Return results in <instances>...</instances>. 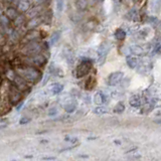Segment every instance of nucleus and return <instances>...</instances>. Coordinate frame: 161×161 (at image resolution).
I'll return each instance as SVG.
<instances>
[{"label":"nucleus","mask_w":161,"mask_h":161,"mask_svg":"<svg viewBox=\"0 0 161 161\" xmlns=\"http://www.w3.org/2000/svg\"><path fill=\"white\" fill-rule=\"evenodd\" d=\"M13 71L15 72V74L21 76L30 85H35L43 78V72H41L40 68L33 66L18 64L14 67Z\"/></svg>","instance_id":"nucleus-1"},{"label":"nucleus","mask_w":161,"mask_h":161,"mask_svg":"<svg viewBox=\"0 0 161 161\" xmlns=\"http://www.w3.org/2000/svg\"><path fill=\"white\" fill-rule=\"evenodd\" d=\"M9 80H3L0 83V113L5 114L11 110L10 100H9Z\"/></svg>","instance_id":"nucleus-2"},{"label":"nucleus","mask_w":161,"mask_h":161,"mask_svg":"<svg viewBox=\"0 0 161 161\" xmlns=\"http://www.w3.org/2000/svg\"><path fill=\"white\" fill-rule=\"evenodd\" d=\"M47 63V57L45 56L43 52L36 53L33 56H21L19 59V64H27V66H33L38 68H43Z\"/></svg>","instance_id":"nucleus-3"},{"label":"nucleus","mask_w":161,"mask_h":161,"mask_svg":"<svg viewBox=\"0 0 161 161\" xmlns=\"http://www.w3.org/2000/svg\"><path fill=\"white\" fill-rule=\"evenodd\" d=\"M44 51L43 49V41L38 40H32V41H28V43H22V47L20 48V52L21 56H33L36 55V53L43 52Z\"/></svg>","instance_id":"nucleus-4"},{"label":"nucleus","mask_w":161,"mask_h":161,"mask_svg":"<svg viewBox=\"0 0 161 161\" xmlns=\"http://www.w3.org/2000/svg\"><path fill=\"white\" fill-rule=\"evenodd\" d=\"M9 80L17 88L19 91H21L23 95H26L30 91V84H28L25 80H23L21 76H19L16 74H14L12 76V78H11Z\"/></svg>","instance_id":"nucleus-5"},{"label":"nucleus","mask_w":161,"mask_h":161,"mask_svg":"<svg viewBox=\"0 0 161 161\" xmlns=\"http://www.w3.org/2000/svg\"><path fill=\"white\" fill-rule=\"evenodd\" d=\"M24 97V95L22 94L21 91H19L16 87H15L12 83L10 82V86H9V100L10 103L12 106H15L19 104L21 102L22 98Z\"/></svg>","instance_id":"nucleus-6"},{"label":"nucleus","mask_w":161,"mask_h":161,"mask_svg":"<svg viewBox=\"0 0 161 161\" xmlns=\"http://www.w3.org/2000/svg\"><path fill=\"white\" fill-rule=\"evenodd\" d=\"M92 68V63L90 60H83L82 63H80L78 67H76V78H83V76H87L89 72H91Z\"/></svg>","instance_id":"nucleus-7"},{"label":"nucleus","mask_w":161,"mask_h":161,"mask_svg":"<svg viewBox=\"0 0 161 161\" xmlns=\"http://www.w3.org/2000/svg\"><path fill=\"white\" fill-rule=\"evenodd\" d=\"M40 33L36 31L35 29H28L27 31H25L23 35L21 36V44L28 43V41H32V40H38L40 39Z\"/></svg>","instance_id":"nucleus-8"},{"label":"nucleus","mask_w":161,"mask_h":161,"mask_svg":"<svg viewBox=\"0 0 161 161\" xmlns=\"http://www.w3.org/2000/svg\"><path fill=\"white\" fill-rule=\"evenodd\" d=\"M41 24H43V18H41V15H38V16L35 17H32V18H29L26 20L25 24H24V27L26 30L28 29H35L37 26H39Z\"/></svg>","instance_id":"nucleus-9"},{"label":"nucleus","mask_w":161,"mask_h":161,"mask_svg":"<svg viewBox=\"0 0 161 161\" xmlns=\"http://www.w3.org/2000/svg\"><path fill=\"white\" fill-rule=\"evenodd\" d=\"M124 78V74L122 72H112L108 78V85L111 87L117 86L121 83V80Z\"/></svg>","instance_id":"nucleus-10"},{"label":"nucleus","mask_w":161,"mask_h":161,"mask_svg":"<svg viewBox=\"0 0 161 161\" xmlns=\"http://www.w3.org/2000/svg\"><path fill=\"white\" fill-rule=\"evenodd\" d=\"M107 53H108V45H107V43H102L99 47V49H98L97 63H98L99 66H102V64L105 63Z\"/></svg>","instance_id":"nucleus-11"},{"label":"nucleus","mask_w":161,"mask_h":161,"mask_svg":"<svg viewBox=\"0 0 161 161\" xmlns=\"http://www.w3.org/2000/svg\"><path fill=\"white\" fill-rule=\"evenodd\" d=\"M26 20H27V18H26L25 14L24 13H19L18 16L16 18H14L12 21H11V24L15 28V29H19L21 27H23Z\"/></svg>","instance_id":"nucleus-12"},{"label":"nucleus","mask_w":161,"mask_h":161,"mask_svg":"<svg viewBox=\"0 0 161 161\" xmlns=\"http://www.w3.org/2000/svg\"><path fill=\"white\" fill-rule=\"evenodd\" d=\"M19 13L20 12L16 9L15 6H6L4 8V15L6 17H8L11 21H12L14 18H16Z\"/></svg>","instance_id":"nucleus-13"},{"label":"nucleus","mask_w":161,"mask_h":161,"mask_svg":"<svg viewBox=\"0 0 161 161\" xmlns=\"http://www.w3.org/2000/svg\"><path fill=\"white\" fill-rule=\"evenodd\" d=\"M30 6H31V3L29 2V0H19L17 4L15 5L16 9L20 13H25L30 8Z\"/></svg>","instance_id":"nucleus-14"},{"label":"nucleus","mask_w":161,"mask_h":161,"mask_svg":"<svg viewBox=\"0 0 161 161\" xmlns=\"http://www.w3.org/2000/svg\"><path fill=\"white\" fill-rule=\"evenodd\" d=\"M130 52H131L134 56H143L146 55L147 51L143 47L142 45H138V44H133L130 47Z\"/></svg>","instance_id":"nucleus-15"},{"label":"nucleus","mask_w":161,"mask_h":161,"mask_svg":"<svg viewBox=\"0 0 161 161\" xmlns=\"http://www.w3.org/2000/svg\"><path fill=\"white\" fill-rule=\"evenodd\" d=\"M94 103L97 106L99 105H103L106 103V96L102 93V92H98L96 93L94 96Z\"/></svg>","instance_id":"nucleus-16"},{"label":"nucleus","mask_w":161,"mask_h":161,"mask_svg":"<svg viewBox=\"0 0 161 161\" xmlns=\"http://www.w3.org/2000/svg\"><path fill=\"white\" fill-rule=\"evenodd\" d=\"M129 103L132 107H134V108H138V107H140L141 104H142V102H141V98H140L139 95L132 96V97L130 98V100H129Z\"/></svg>","instance_id":"nucleus-17"},{"label":"nucleus","mask_w":161,"mask_h":161,"mask_svg":"<svg viewBox=\"0 0 161 161\" xmlns=\"http://www.w3.org/2000/svg\"><path fill=\"white\" fill-rule=\"evenodd\" d=\"M126 63L130 68H136L138 66V60L134 56H127L126 57Z\"/></svg>","instance_id":"nucleus-18"},{"label":"nucleus","mask_w":161,"mask_h":161,"mask_svg":"<svg viewBox=\"0 0 161 161\" xmlns=\"http://www.w3.org/2000/svg\"><path fill=\"white\" fill-rule=\"evenodd\" d=\"M96 86V78L93 76H89V78L87 79L86 80V84H85V89L88 90V91H91L93 90Z\"/></svg>","instance_id":"nucleus-19"},{"label":"nucleus","mask_w":161,"mask_h":161,"mask_svg":"<svg viewBox=\"0 0 161 161\" xmlns=\"http://www.w3.org/2000/svg\"><path fill=\"white\" fill-rule=\"evenodd\" d=\"M63 90H64V86L62 85V84H59V83L53 84V85H52L51 88H49V91H51V93L52 95L60 94Z\"/></svg>","instance_id":"nucleus-20"},{"label":"nucleus","mask_w":161,"mask_h":161,"mask_svg":"<svg viewBox=\"0 0 161 161\" xmlns=\"http://www.w3.org/2000/svg\"><path fill=\"white\" fill-rule=\"evenodd\" d=\"M115 37H116V39L117 40H124L125 38H126V32L124 31L123 29H121V28H118L116 31H115Z\"/></svg>","instance_id":"nucleus-21"},{"label":"nucleus","mask_w":161,"mask_h":161,"mask_svg":"<svg viewBox=\"0 0 161 161\" xmlns=\"http://www.w3.org/2000/svg\"><path fill=\"white\" fill-rule=\"evenodd\" d=\"M60 31H56V32L53 33L52 35L51 36V39H49L48 44H49V45H55V44L57 43V40L60 39Z\"/></svg>","instance_id":"nucleus-22"},{"label":"nucleus","mask_w":161,"mask_h":161,"mask_svg":"<svg viewBox=\"0 0 161 161\" xmlns=\"http://www.w3.org/2000/svg\"><path fill=\"white\" fill-rule=\"evenodd\" d=\"M76 108V104L74 102H71V103H68V104L64 106V110H66L67 113H72Z\"/></svg>","instance_id":"nucleus-23"},{"label":"nucleus","mask_w":161,"mask_h":161,"mask_svg":"<svg viewBox=\"0 0 161 161\" xmlns=\"http://www.w3.org/2000/svg\"><path fill=\"white\" fill-rule=\"evenodd\" d=\"M125 111V106L123 103H118V104L115 106V108L113 110V112L114 113H116V114H121V113H123Z\"/></svg>","instance_id":"nucleus-24"},{"label":"nucleus","mask_w":161,"mask_h":161,"mask_svg":"<svg viewBox=\"0 0 161 161\" xmlns=\"http://www.w3.org/2000/svg\"><path fill=\"white\" fill-rule=\"evenodd\" d=\"M76 6L79 10H85L88 6V3L85 1V0H76Z\"/></svg>","instance_id":"nucleus-25"},{"label":"nucleus","mask_w":161,"mask_h":161,"mask_svg":"<svg viewBox=\"0 0 161 161\" xmlns=\"http://www.w3.org/2000/svg\"><path fill=\"white\" fill-rule=\"evenodd\" d=\"M66 59L68 64H72L75 63V53L71 51H68V52L66 53Z\"/></svg>","instance_id":"nucleus-26"},{"label":"nucleus","mask_w":161,"mask_h":161,"mask_svg":"<svg viewBox=\"0 0 161 161\" xmlns=\"http://www.w3.org/2000/svg\"><path fill=\"white\" fill-rule=\"evenodd\" d=\"M94 113L96 115H104L106 113H108V109L106 108V107H103V106H98L97 108L94 110Z\"/></svg>","instance_id":"nucleus-27"},{"label":"nucleus","mask_w":161,"mask_h":161,"mask_svg":"<svg viewBox=\"0 0 161 161\" xmlns=\"http://www.w3.org/2000/svg\"><path fill=\"white\" fill-rule=\"evenodd\" d=\"M154 103L153 102H148V103H146V104H145V107L143 108V110H142V112H145V113H149L150 112V111H152L153 109H154Z\"/></svg>","instance_id":"nucleus-28"},{"label":"nucleus","mask_w":161,"mask_h":161,"mask_svg":"<svg viewBox=\"0 0 161 161\" xmlns=\"http://www.w3.org/2000/svg\"><path fill=\"white\" fill-rule=\"evenodd\" d=\"M56 8L57 10L60 11H63L64 9V0H56Z\"/></svg>","instance_id":"nucleus-29"},{"label":"nucleus","mask_w":161,"mask_h":161,"mask_svg":"<svg viewBox=\"0 0 161 161\" xmlns=\"http://www.w3.org/2000/svg\"><path fill=\"white\" fill-rule=\"evenodd\" d=\"M30 121L29 118H22L20 120V124H25V123H28V122Z\"/></svg>","instance_id":"nucleus-30"},{"label":"nucleus","mask_w":161,"mask_h":161,"mask_svg":"<svg viewBox=\"0 0 161 161\" xmlns=\"http://www.w3.org/2000/svg\"><path fill=\"white\" fill-rule=\"evenodd\" d=\"M48 114L51 115V116H53V115L56 114V109H51V110L48 111Z\"/></svg>","instance_id":"nucleus-31"},{"label":"nucleus","mask_w":161,"mask_h":161,"mask_svg":"<svg viewBox=\"0 0 161 161\" xmlns=\"http://www.w3.org/2000/svg\"><path fill=\"white\" fill-rule=\"evenodd\" d=\"M4 14V9H3V7H2V5L0 4V17L2 16V15Z\"/></svg>","instance_id":"nucleus-32"},{"label":"nucleus","mask_w":161,"mask_h":161,"mask_svg":"<svg viewBox=\"0 0 161 161\" xmlns=\"http://www.w3.org/2000/svg\"><path fill=\"white\" fill-rule=\"evenodd\" d=\"M44 160H55L56 158L55 157H45V158H43Z\"/></svg>","instance_id":"nucleus-33"},{"label":"nucleus","mask_w":161,"mask_h":161,"mask_svg":"<svg viewBox=\"0 0 161 161\" xmlns=\"http://www.w3.org/2000/svg\"><path fill=\"white\" fill-rule=\"evenodd\" d=\"M97 1H99V2H103V1H104V0H97Z\"/></svg>","instance_id":"nucleus-34"},{"label":"nucleus","mask_w":161,"mask_h":161,"mask_svg":"<svg viewBox=\"0 0 161 161\" xmlns=\"http://www.w3.org/2000/svg\"><path fill=\"white\" fill-rule=\"evenodd\" d=\"M134 1H138V0H134Z\"/></svg>","instance_id":"nucleus-35"},{"label":"nucleus","mask_w":161,"mask_h":161,"mask_svg":"<svg viewBox=\"0 0 161 161\" xmlns=\"http://www.w3.org/2000/svg\"><path fill=\"white\" fill-rule=\"evenodd\" d=\"M0 114H1V113H0Z\"/></svg>","instance_id":"nucleus-36"}]
</instances>
